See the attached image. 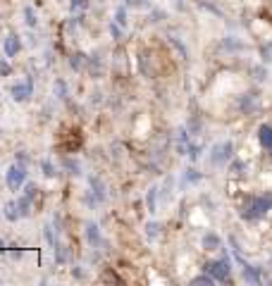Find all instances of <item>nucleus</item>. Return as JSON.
I'll return each mask as SVG.
<instances>
[{
	"mask_svg": "<svg viewBox=\"0 0 272 286\" xmlns=\"http://www.w3.org/2000/svg\"><path fill=\"white\" fill-rule=\"evenodd\" d=\"M89 186H91V191L86 193V205H100V203H105V198H108V191H105V184H103V179L100 177H91L89 179Z\"/></svg>",
	"mask_w": 272,
	"mask_h": 286,
	"instance_id": "1",
	"label": "nucleus"
},
{
	"mask_svg": "<svg viewBox=\"0 0 272 286\" xmlns=\"http://www.w3.org/2000/svg\"><path fill=\"white\" fill-rule=\"evenodd\" d=\"M7 189L10 191H19L22 186H24V182H27V167H24V162H14L12 167L7 169Z\"/></svg>",
	"mask_w": 272,
	"mask_h": 286,
	"instance_id": "2",
	"label": "nucleus"
},
{
	"mask_svg": "<svg viewBox=\"0 0 272 286\" xmlns=\"http://www.w3.org/2000/svg\"><path fill=\"white\" fill-rule=\"evenodd\" d=\"M10 93H12V100H17V103H27L29 98H31V93H34V79L29 77L27 81L14 84L12 89H10Z\"/></svg>",
	"mask_w": 272,
	"mask_h": 286,
	"instance_id": "3",
	"label": "nucleus"
},
{
	"mask_svg": "<svg viewBox=\"0 0 272 286\" xmlns=\"http://www.w3.org/2000/svg\"><path fill=\"white\" fill-rule=\"evenodd\" d=\"M86 241L89 246L98 248V246H103V236H100V227L96 222H86Z\"/></svg>",
	"mask_w": 272,
	"mask_h": 286,
	"instance_id": "4",
	"label": "nucleus"
},
{
	"mask_svg": "<svg viewBox=\"0 0 272 286\" xmlns=\"http://www.w3.org/2000/svg\"><path fill=\"white\" fill-rule=\"evenodd\" d=\"M5 55L7 57H14L17 53H19V48H22V43H19V36L17 34H7V38H5Z\"/></svg>",
	"mask_w": 272,
	"mask_h": 286,
	"instance_id": "5",
	"label": "nucleus"
},
{
	"mask_svg": "<svg viewBox=\"0 0 272 286\" xmlns=\"http://www.w3.org/2000/svg\"><path fill=\"white\" fill-rule=\"evenodd\" d=\"M208 270L213 272V277H215V279H224V277H227V272H229V262H227V260H220V262L208 265Z\"/></svg>",
	"mask_w": 272,
	"mask_h": 286,
	"instance_id": "6",
	"label": "nucleus"
},
{
	"mask_svg": "<svg viewBox=\"0 0 272 286\" xmlns=\"http://www.w3.org/2000/svg\"><path fill=\"white\" fill-rule=\"evenodd\" d=\"M17 208H19L22 217H29L31 215V198H29V195H19V198H17Z\"/></svg>",
	"mask_w": 272,
	"mask_h": 286,
	"instance_id": "7",
	"label": "nucleus"
},
{
	"mask_svg": "<svg viewBox=\"0 0 272 286\" xmlns=\"http://www.w3.org/2000/svg\"><path fill=\"white\" fill-rule=\"evenodd\" d=\"M5 217L10 219V222H17L19 219V208H17V201H10V203H5Z\"/></svg>",
	"mask_w": 272,
	"mask_h": 286,
	"instance_id": "8",
	"label": "nucleus"
},
{
	"mask_svg": "<svg viewBox=\"0 0 272 286\" xmlns=\"http://www.w3.org/2000/svg\"><path fill=\"white\" fill-rule=\"evenodd\" d=\"M53 93H55V96L60 98V100H67V96H70V93H67V84H65L62 79H55V86H53Z\"/></svg>",
	"mask_w": 272,
	"mask_h": 286,
	"instance_id": "9",
	"label": "nucleus"
},
{
	"mask_svg": "<svg viewBox=\"0 0 272 286\" xmlns=\"http://www.w3.org/2000/svg\"><path fill=\"white\" fill-rule=\"evenodd\" d=\"M86 62H89V70H91V74H93V77H98V74L103 72V62H100V60H98L96 55L86 57Z\"/></svg>",
	"mask_w": 272,
	"mask_h": 286,
	"instance_id": "10",
	"label": "nucleus"
},
{
	"mask_svg": "<svg viewBox=\"0 0 272 286\" xmlns=\"http://www.w3.org/2000/svg\"><path fill=\"white\" fill-rule=\"evenodd\" d=\"M24 21H27V27H31V29L38 27V17H36L34 7H24Z\"/></svg>",
	"mask_w": 272,
	"mask_h": 286,
	"instance_id": "11",
	"label": "nucleus"
},
{
	"mask_svg": "<svg viewBox=\"0 0 272 286\" xmlns=\"http://www.w3.org/2000/svg\"><path fill=\"white\" fill-rule=\"evenodd\" d=\"M62 167H65V169H70V174H74V177L81 174V167H79V162H77V160H72V158H65V160H62Z\"/></svg>",
	"mask_w": 272,
	"mask_h": 286,
	"instance_id": "12",
	"label": "nucleus"
},
{
	"mask_svg": "<svg viewBox=\"0 0 272 286\" xmlns=\"http://www.w3.org/2000/svg\"><path fill=\"white\" fill-rule=\"evenodd\" d=\"M84 62H86V55H84V53H74V55L70 57V67H72V70H77V72L84 67Z\"/></svg>",
	"mask_w": 272,
	"mask_h": 286,
	"instance_id": "13",
	"label": "nucleus"
},
{
	"mask_svg": "<svg viewBox=\"0 0 272 286\" xmlns=\"http://www.w3.org/2000/svg\"><path fill=\"white\" fill-rule=\"evenodd\" d=\"M41 169H43V174L48 177V179H53V177H55V167H53V162H50V160H41Z\"/></svg>",
	"mask_w": 272,
	"mask_h": 286,
	"instance_id": "14",
	"label": "nucleus"
},
{
	"mask_svg": "<svg viewBox=\"0 0 272 286\" xmlns=\"http://www.w3.org/2000/svg\"><path fill=\"white\" fill-rule=\"evenodd\" d=\"M43 234H46V241H48L50 248H55L57 241H55V236H53V227H50V224H46V227H43Z\"/></svg>",
	"mask_w": 272,
	"mask_h": 286,
	"instance_id": "15",
	"label": "nucleus"
},
{
	"mask_svg": "<svg viewBox=\"0 0 272 286\" xmlns=\"http://www.w3.org/2000/svg\"><path fill=\"white\" fill-rule=\"evenodd\" d=\"M89 7V0H70V10L77 12V10H86Z\"/></svg>",
	"mask_w": 272,
	"mask_h": 286,
	"instance_id": "16",
	"label": "nucleus"
},
{
	"mask_svg": "<svg viewBox=\"0 0 272 286\" xmlns=\"http://www.w3.org/2000/svg\"><path fill=\"white\" fill-rule=\"evenodd\" d=\"M115 21H117L119 27H124L127 24V10L124 7H117V12H115Z\"/></svg>",
	"mask_w": 272,
	"mask_h": 286,
	"instance_id": "17",
	"label": "nucleus"
},
{
	"mask_svg": "<svg viewBox=\"0 0 272 286\" xmlns=\"http://www.w3.org/2000/svg\"><path fill=\"white\" fill-rule=\"evenodd\" d=\"M10 74H12L10 62H7V60H0V77H10Z\"/></svg>",
	"mask_w": 272,
	"mask_h": 286,
	"instance_id": "18",
	"label": "nucleus"
},
{
	"mask_svg": "<svg viewBox=\"0 0 272 286\" xmlns=\"http://www.w3.org/2000/svg\"><path fill=\"white\" fill-rule=\"evenodd\" d=\"M110 34H112V38H122V31H119V24L117 21H110Z\"/></svg>",
	"mask_w": 272,
	"mask_h": 286,
	"instance_id": "19",
	"label": "nucleus"
},
{
	"mask_svg": "<svg viewBox=\"0 0 272 286\" xmlns=\"http://www.w3.org/2000/svg\"><path fill=\"white\" fill-rule=\"evenodd\" d=\"M36 184H27V186H24V195H29V198H31V201H34V195H36Z\"/></svg>",
	"mask_w": 272,
	"mask_h": 286,
	"instance_id": "20",
	"label": "nucleus"
},
{
	"mask_svg": "<svg viewBox=\"0 0 272 286\" xmlns=\"http://www.w3.org/2000/svg\"><path fill=\"white\" fill-rule=\"evenodd\" d=\"M7 253H10V258H12V260H19L22 258V248H17V246H10V251H7Z\"/></svg>",
	"mask_w": 272,
	"mask_h": 286,
	"instance_id": "21",
	"label": "nucleus"
},
{
	"mask_svg": "<svg viewBox=\"0 0 272 286\" xmlns=\"http://www.w3.org/2000/svg\"><path fill=\"white\" fill-rule=\"evenodd\" d=\"M148 208H151V210L155 208V193H153V191L148 193Z\"/></svg>",
	"mask_w": 272,
	"mask_h": 286,
	"instance_id": "22",
	"label": "nucleus"
},
{
	"mask_svg": "<svg viewBox=\"0 0 272 286\" xmlns=\"http://www.w3.org/2000/svg\"><path fill=\"white\" fill-rule=\"evenodd\" d=\"M7 248H5V241H3V238H0V253H5Z\"/></svg>",
	"mask_w": 272,
	"mask_h": 286,
	"instance_id": "23",
	"label": "nucleus"
}]
</instances>
